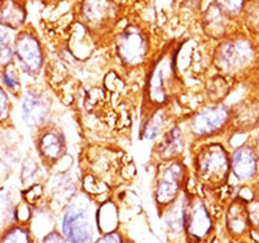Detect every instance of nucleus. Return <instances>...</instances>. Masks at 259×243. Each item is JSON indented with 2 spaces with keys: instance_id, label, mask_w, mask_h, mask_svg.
I'll list each match as a JSON object with an SVG mask.
<instances>
[{
  "instance_id": "f257e3e1",
  "label": "nucleus",
  "mask_w": 259,
  "mask_h": 243,
  "mask_svg": "<svg viewBox=\"0 0 259 243\" xmlns=\"http://www.w3.org/2000/svg\"><path fill=\"white\" fill-rule=\"evenodd\" d=\"M60 233L68 243H95L99 237L96 210L89 202H70L64 208Z\"/></svg>"
},
{
  "instance_id": "f03ea898",
  "label": "nucleus",
  "mask_w": 259,
  "mask_h": 243,
  "mask_svg": "<svg viewBox=\"0 0 259 243\" xmlns=\"http://www.w3.org/2000/svg\"><path fill=\"white\" fill-rule=\"evenodd\" d=\"M230 172V160L223 146H205L196 157V173L200 181L209 186L224 184Z\"/></svg>"
},
{
  "instance_id": "7ed1b4c3",
  "label": "nucleus",
  "mask_w": 259,
  "mask_h": 243,
  "mask_svg": "<svg viewBox=\"0 0 259 243\" xmlns=\"http://www.w3.org/2000/svg\"><path fill=\"white\" fill-rule=\"evenodd\" d=\"M184 230L193 243L206 240L214 230V219L200 198H184Z\"/></svg>"
},
{
  "instance_id": "20e7f679",
  "label": "nucleus",
  "mask_w": 259,
  "mask_h": 243,
  "mask_svg": "<svg viewBox=\"0 0 259 243\" xmlns=\"http://www.w3.org/2000/svg\"><path fill=\"white\" fill-rule=\"evenodd\" d=\"M184 166L180 161H170L161 169L156 187V203L162 211L179 199L184 181Z\"/></svg>"
},
{
  "instance_id": "39448f33",
  "label": "nucleus",
  "mask_w": 259,
  "mask_h": 243,
  "mask_svg": "<svg viewBox=\"0 0 259 243\" xmlns=\"http://www.w3.org/2000/svg\"><path fill=\"white\" fill-rule=\"evenodd\" d=\"M13 55L24 73L31 77L39 75L43 66V51L38 38L34 34L27 31L18 34L13 45Z\"/></svg>"
},
{
  "instance_id": "423d86ee",
  "label": "nucleus",
  "mask_w": 259,
  "mask_h": 243,
  "mask_svg": "<svg viewBox=\"0 0 259 243\" xmlns=\"http://www.w3.org/2000/svg\"><path fill=\"white\" fill-rule=\"evenodd\" d=\"M254 51L251 45L245 39H235L226 42L217 52V66L224 72H237L253 60Z\"/></svg>"
},
{
  "instance_id": "0eeeda50",
  "label": "nucleus",
  "mask_w": 259,
  "mask_h": 243,
  "mask_svg": "<svg viewBox=\"0 0 259 243\" xmlns=\"http://www.w3.org/2000/svg\"><path fill=\"white\" fill-rule=\"evenodd\" d=\"M118 56L123 64L135 66L145 59L148 54V39L138 27H127L117 39Z\"/></svg>"
},
{
  "instance_id": "6e6552de",
  "label": "nucleus",
  "mask_w": 259,
  "mask_h": 243,
  "mask_svg": "<svg viewBox=\"0 0 259 243\" xmlns=\"http://www.w3.org/2000/svg\"><path fill=\"white\" fill-rule=\"evenodd\" d=\"M228 119H230V112L227 107L222 104L205 108L192 120V133L200 136L212 135L224 128V125L228 122Z\"/></svg>"
},
{
  "instance_id": "1a4fd4ad",
  "label": "nucleus",
  "mask_w": 259,
  "mask_h": 243,
  "mask_svg": "<svg viewBox=\"0 0 259 243\" xmlns=\"http://www.w3.org/2000/svg\"><path fill=\"white\" fill-rule=\"evenodd\" d=\"M50 115V100L47 95L36 90H29L25 94L21 107V116L30 128H40Z\"/></svg>"
},
{
  "instance_id": "9d476101",
  "label": "nucleus",
  "mask_w": 259,
  "mask_h": 243,
  "mask_svg": "<svg viewBox=\"0 0 259 243\" xmlns=\"http://www.w3.org/2000/svg\"><path fill=\"white\" fill-rule=\"evenodd\" d=\"M66 143L61 131L56 129L46 130L38 141V150L43 160L48 163H56L65 154Z\"/></svg>"
},
{
  "instance_id": "9b49d317",
  "label": "nucleus",
  "mask_w": 259,
  "mask_h": 243,
  "mask_svg": "<svg viewBox=\"0 0 259 243\" xmlns=\"http://www.w3.org/2000/svg\"><path fill=\"white\" fill-rule=\"evenodd\" d=\"M231 169L241 181L254 177L256 172V157L253 150L250 147H240L236 150L231 160Z\"/></svg>"
},
{
  "instance_id": "f8f14e48",
  "label": "nucleus",
  "mask_w": 259,
  "mask_h": 243,
  "mask_svg": "<svg viewBox=\"0 0 259 243\" xmlns=\"http://www.w3.org/2000/svg\"><path fill=\"white\" fill-rule=\"evenodd\" d=\"M26 21V9L20 0H0V25L17 30Z\"/></svg>"
},
{
  "instance_id": "ddd939ff",
  "label": "nucleus",
  "mask_w": 259,
  "mask_h": 243,
  "mask_svg": "<svg viewBox=\"0 0 259 243\" xmlns=\"http://www.w3.org/2000/svg\"><path fill=\"white\" fill-rule=\"evenodd\" d=\"M83 16L92 26H101L113 17V7L109 0H87Z\"/></svg>"
},
{
  "instance_id": "4468645a",
  "label": "nucleus",
  "mask_w": 259,
  "mask_h": 243,
  "mask_svg": "<svg viewBox=\"0 0 259 243\" xmlns=\"http://www.w3.org/2000/svg\"><path fill=\"white\" fill-rule=\"evenodd\" d=\"M163 223L170 237H186L184 230V199H178L170 207L163 210Z\"/></svg>"
},
{
  "instance_id": "2eb2a0df",
  "label": "nucleus",
  "mask_w": 259,
  "mask_h": 243,
  "mask_svg": "<svg viewBox=\"0 0 259 243\" xmlns=\"http://www.w3.org/2000/svg\"><path fill=\"white\" fill-rule=\"evenodd\" d=\"M226 226L232 237L239 238L244 235L250 228L246 207L241 203H235L227 212Z\"/></svg>"
},
{
  "instance_id": "dca6fc26",
  "label": "nucleus",
  "mask_w": 259,
  "mask_h": 243,
  "mask_svg": "<svg viewBox=\"0 0 259 243\" xmlns=\"http://www.w3.org/2000/svg\"><path fill=\"white\" fill-rule=\"evenodd\" d=\"M96 225L99 234L119 230V215L113 203H105L96 210Z\"/></svg>"
},
{
  "instance_id": "f3484780",
  "label": "nucleus",
  "mask_w": 259,
  "mask_h": 243,
  "mask_svg": "<svg viewBox=\"0 0 259 243\" xmlns=\"http://www.w3.org/2000/svg\"><path fill=\"white\" fill-rule=\"evenodd\" d=\"M17 205L4 190H0V233L17 224Z\"/></svg>"
},
{
  "instance_id": "a211bd4d",
  "label": "nucleus",
  "mask_w": 259,
  "mask_h": 243,
  "mask_svg": "<svg viewBox=\"0 0 259 243\" xmlns=\"http://www.w3.org/2000/svg\"><path fill=\"white\" fill-rule=\"evenodd\" d=\"M0 243H35V237L29 225L15 224L0 233Z\"/></svg>"
},
{
  "instance_id": "6ab92c4d",
  "label": "nucleus",
  "mask_w": 259,
  "mask_h": 243,
  "mask_svg": "<svg viewBox=\"0 0 259 243\" xmlns=\"http://www.w3.org/2000/svg\"><path fill=\"white\" fill-rule=\"evenodd\" d=\"M183 136L180 133L179 128H172L168 131L167 136L165 138L161 147V154L165 159H171L175 155L180 154L183 151Z\"/></svg>"
},
{
  "instance_id": "aec40b11",
  "label": "nucleus",
  "mask_w": 259,
  "mask_h": 243,
  "mask_svg": "<svg viewBox=\"0 0 259 243\" xmlns=\"http://www.w3.org/2000/svg\"><path fill=\"white\" fill-rule=\"evenodd\" d=\"M0 81L2 86L9 92V94L18 96L21 91V82L18 77V71L13 64H9L0 72Z\"/></svg>"
},
{
  "instance_id": "412c9836",
  "label": "nucleus",
  "mask_w": 259,
  "mask_h": 243,
  "mask_svg": "<svg viewBox=\"0 0 259 243\" xmlns=\"http://www.w3.org/2000/svg\"><path fill=\"white\" fill-rule=\"evenodd\" d=\"M13 47L11 39L6 31V27L0 25V69L6 68L9 64H13Z\"/></svg>"
},
{
  "instance_id": "4be33fe9",
  "label": "nucleus",
  "mask_w": 259,
  "mask_h": 243,
  "mask_svg": "<svg viewBox=\"0 0 259 243\" xmlns=\"http://www.w3.org/2000/svg\"><path fill=\"white\" fill-rule=\"evenodd\" d=\"M162 128H163V117H162L159 113L153 115L144 124V128H143V138L148 141L156 140L157 136L161 133Z\"/></svg>"
},
{
  "instance_id": "5701e85b",
  "label": "nucleus",
  "mask_w": 259,
  "mask_h": 243,
  "mask_svg": "<svg viewBox=\"0 0 259 243\" xmlns=\"http://www.w3.org/2000/svg\"><path fill=\"white\" fill-rule=\"evenodd\" d=\"M124 239H126V235L123 234V231L117 230L108 234H100L95 243H123Z\"/></svg>"
},
{
  "instance_id": "b1692460",
  "label": "nucleus",
  "mask_w": 259,
  "mask_h": 243,
  "mask_svg": "<svg viewBox=\"0 0 259 243\" xmlns=\"http://www.w3.org/2000/svg\"><path fill=\"white\" fill-rule=\"evenodd\" d=\"M9 99L8 94L4 90V87L0 85V121H6L8 120L9 116Z\"/></svg>"
},
{
  "instance_id": "393cba45",
  "label": "nucleus",
  "mask_w": 259,
  "mask_h": 243,
  "mask_svg": "<svg viewBox=\"0 0 259 243\" xmlns=\"http://www.w3.org/2000/svg\"><path fill=\"white\" fill-rule=\"evenodd\" d=\"M244 0H219V7L230 13L239 12L242 8Z\"/></svg>"
},
{
  "instance_id": "a878e982",
  "label": "nucleus",
  "mask_w": 259,
  "mask_h": 243,
  "mask_svg": "<svg viewBox=\"0 0 259 243\" xmlns=\"http://www.w3.org/2000/svg\"><path fill=\"white\" fill-rule=\"evenodd\" d=\"M39 243H68L66 239L64 238V235L60 233V230L55 229V230L50 231L48 234H46L45 237H41Z\"/></svg>"
},
{
  "instance_id": "bb28decb",
  "label": "nucleus",
  "mask_w": 259,
  "mask_h": 243,
  "mask_svg": "<svg viewBox=\"0 0 259 243\" xmlns=\"http://www.w3.org/2000/svg\"><path fill=\"white\" fill-rule=\"evenodd\" d=\"M123 243H136L135 240H133V239H130V238H127L126 237V239H124V242Z\"/></svg>"
}]
</instances>
